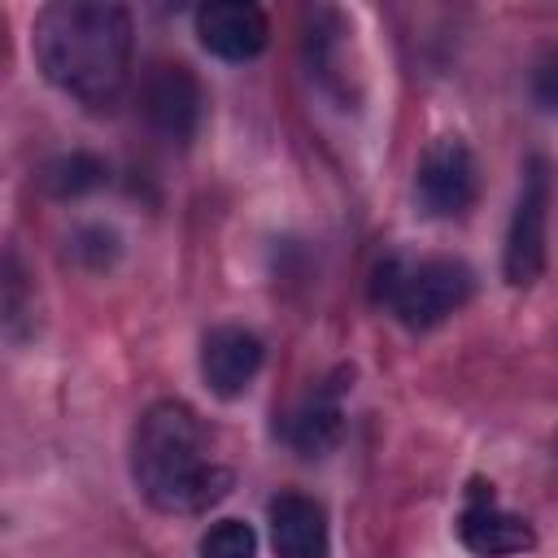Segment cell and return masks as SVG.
I'll return each mask as SVG.
<instances>
[{
  "mask_svg": "<svg viewBox=\"0 0 558 558\" xmlns=\"http://www.w3.org/2000/svg\"><path fill=\"white\" fill-rule=\"evenodd\" d=\"M458 541L475 554V558H514V554H527L536 545V532L527 519L510 514L493 484H471L466 493V506L458 514Z\"/></svg>",
  "mask_w": 558,
  "mask_h": 558,
  "instance_id": "52a82bcc",
  "label": "cell"
},
{
  "mask_svg": "<svg viewBox=\"0 0 558 558\" xmlns=\"http://www.w3.org/2000/svg\"><path fill=\"white\" fill-rule=\"evenodd\" d=\"M140 105H144L148 126L166 144H187L196 135V126H201L205 92H201V78L192 74V65H183V61H157L144 74Z\"/></svg>",
  "mask_w": 558,
  "mask_h": 558,
  "instance_id": "8992f818",
  "label": "cell"
},
{
  "mask_svg": "<svg viewBox=\"0 0 558 558\" xmlns=\"http://www.w3.org/2000/svg\"><path fill=\"white\" fill-rule=\"evenodd\" d=\"M262 357H266V349L248 327H235V323L209 327L205 340H201V379L214 397L235 401L257 379Z\"/></svg>",
  "mask_w": 558,
  "mask_h": 558,
  "instance_id": "ba28073f",
  "label": "cell"
},
{
  "mask_svg": "<svg viewBox=\"0 0 558 558\" xmlns=\"http://www.w3.org/2000/svg\"><path fill=\"white\" fill-rule=\"evenodd\" d=\"M39 74L83 109H113L131 83L135 22L113 0H57L31 22Z\"/></svg>",
  "mask_w": 558,
  "mask_h": 558,
  "instance_id": "6da1fadb",
  "label": "cell"
},
{
  "mask_svg": "<svg viewBox=\"0 0 558 558\" xmlns=\"http://www.w3.org/2000/svg\"><path fill=\"white\" fill-rule=\"evenodd\" d=\"M340 440V397L336 388L314 392L292 418H288V445L301 458H323Z\"/></svg>",
  "mask_w": 558,
  "mask_h": 558,
  "instance_id": "8fae6325",
  "label": "cell"
},
{
  "mask_svg": "<svg viewBox=\"0 0 558 558\" xmlns=\"http://www.w3.org/2000/svg\"><path fill=\"white\" fill-rule=\"evenodd\" d=\"M532 100L545 113H558V48L536 61V70H532Z\"/></svg>",
  "mask_w": 558,
  "mask_h": 558,
  "instance_id": "2e32d148",
  "label": "cell"
},
{
  "mask_svg": "<svg viewBox=\"0 0 558 558\" xmlns=\"http://www.w3.org/2000/svg\"><path fill=\"white\" fill-rule=\"evenodd\" d=\"M105 179H109V166H105L100 157H92V153H61V157H52V161L39 170L44 192L57 196V201L83 196V192L100 187Z\"/></svg>",
  "mask_w": 558,
  "mask_h": 558,
  "instance_id": "7c38bea8",
  "label": "cell"
},
{
  "mask_svg": "<svg viewBox=\"0 0 558 558\" xmlns=\"http://www.w3.org/2000/svg\"><path fill=\"white\" fill-rule=\"evenodd\" d=\"M480 166L458 135H436L414 170V201L427 218H462L475 205Z\"/></svg>",
  "mask_w": 558,
  "mask_h": 558,
  "instance_id": "5b68a950",
  "label": "cell"
},
{
  "mask_svg": "<svg viewBox=\"0 0 558 558\" xmlns=\"http://www.w3.org/2000/svg\"><path fill=\"white\" fill-rule=\"evenodd\" d=\"M192 26L201 48L222 61H253L270 39L266 13L248 0H209L192 13Z\"/></svg>",
  "mask_w": 558,
  "mask_h": 558,
  "instance_id": "9c48e42d",
  "label": "cell"
},
{
  "mask_svg": "<svg viewBox=\"0 0 558 558\" xmlns=\"http://www.w3.org/2000/svg\"><path fill=\"white\" fill-rule=\"evenodd\" d=\"M131 475L161 514H201L231 488V471L214 462L209 427L187 401H153L135 418Z\"/></svg>",
  "mask_w": 558,
  "mask_h": 558,
  "instance_id": "7a4b0ae2",
  "label": "cell"
},
{
  "mask_svg": "<svg viewBox=\"0 0 558 558\" xmlns=\"http://www.w3.org/2000/svg\"><path fill=\"white\" fill-rule=\"evenodd\" d=\"M375 292L392 310V318L410 331H432L449 314H458L471 292L475 275L462 257H423V262H384L375 270Z\"/></svg>",
  "mask_w": 558,
  "mask_h": 558,
  "instance_id": "3957f363",
  "label": "cell"
},
{
  "mask_svg": "<svg viewBox=\"0 0 558 558\" xmlns=\"http://www.w3.org/2000/svg\"><path fill=\"white\" fill-rule=\"evenodd\" d=\"M275 558H327V514L305 493H279L266 506Z\"/></svg>",
  "mask_w": 558,
  "mask_h": 558,
  "instance_id": "30bf717a",
  "label": "cell"
},
{
  "mask_svg": "<svg viewBox=\"0 0 558 558\" xmlns=\"http://www.w3.org/2000/svg\"><path fill=\"white\" fill-rule=\"evenodd\" d=\"M549 201H554V166L545 157H527L519 201L506 227L501 248V275L510 288H527L545 270V244H549Z\"/></svg>",
  "mask_w": 558,
  "mask_h": 558,
  "instance_id": "277c9868",
  "label": "cell"
},
{
  "mask_svg": "<svg viewBox=\"0 0 558 558\" xmlns=\"http://www.w3.org/2000/svg\"><path fill=\"white\" fill-rule=\"evenodd\" d=\"M201 558H257V532L244 519H218L201 536Z\"/></svg>",
  "mask_w": 558,
  "mask_h": 558,
  "instance_id": "4fadbf2b",
  "label": "cell"
},
{
  "mask_svg": "<svg viewBox=\"0 0 558 558\" xmlns=\"http://www.w3.org/2000/svg\"><path fill=\"white\" fill-rule=\"evenodd\" d=\"M26 327H35V301H26V275L17 266V257H4V336L22 340Z\"/></svg>",
  "mask_w": 558,
  "mask_h": 558,
  "instance_id": "5bb4252c",
  "label": "cell"
},
{
  "mask_svg": "<svg viewBox=\"0 0 558 558\" xmlns=\"http://www.w3.org/2000/svg\"><path fill=\"white\" fill-rule=\"evenodd\" d=\"M70 253L92 266V270H105L113 257H118V235L109 227H78L74 240H70Z\"/></svg>",
  "mask_w": 558,
  "mask_h": 558,
  "instance_id": "9a60e30c",
  "label": "cell"
}]
</instances>
